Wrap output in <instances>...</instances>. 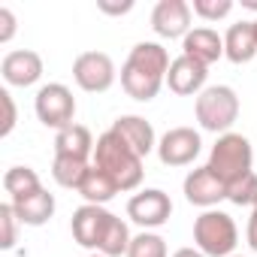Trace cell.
I'll use <instances>...</instances> for the list:
<instances>
[{
	"label": "cell",
	"mask_w": 257,
	"mask_h": 257,
	"mask_svg": "<svg viewBox=\"0 0 257 257\" xmlns=\"http://www.w3.org/2000/svg\"><path fill=\"white\" fill-rule=\"evenodd\" d=\"M94 167H100L103 173H109L121 191H137L143 185V158L127 146L115 131H106L97 137L94 146Z\"/></svg>",
	"instance_id": "1"
},
{
	"label": "cell",
	"mask_w": 257,
	"mask_h": 257,
	"mask_svg": "<svg viewBox=\"0 0 257 257\" xmlns=\"http://www.w3.org/2000/svg\"><path fill=\"white\" fill-rule=\"evenodd\" d=\"M194 242L206 257H230L239 242L236 221L221 209H206L194 221Z\"/></svg>",
	"instance_id": "2"
},
{
	"label": "cell",
	"mask_w": 257,
	"mask_h": 257,
	"mask_svg": "<svg viewBox=\"0 0 257 257\" xmlns=\"http://www.w3.org/2000/svg\"><path fill=\"white\" fill-rule=\"evenodd\" d=\"M194 112H197V121H200L203 131L230 134L233 121L239 118V97L230 85H209L197 97Z\"/></svg>",
	"instance_id": "3"
},
{
	"label": "cell",
	"mask_w": 257,
	"mask_h": 257,
	"mask_svg": "<svg viewBox=\"0 0 257 257\" xmlns=\"http://www.w3.org/2000/svg\"><path fill=\"white\" fill-rule=\"evenodd\" d=\"M251 164H254V152H251V143L242 137V134H221L218 143L212 146L209 152V170L224 182H236L242 179L245 173H251Z\"/></svg>",
	"instance_id": "4"
},
{
	"label": "cell",
	"mask_w": 257,
	"mask_h": 257,
	"mask_svg": "<svg viewBox=\"0 0 257 257\" xmlns=\"http://www.w3.org/2000/svg\"><path fill=\"white\" fill-rule=\"evenodd\" d=\"M34 109H37V118L52 127V131H64V127L73 124V115H76V97L67 85L61 82H49L37 91L34 97Z\"/></svg>",
	"instance_id": "5"
},
{
	"label": "cell",
	"mask_w": 257,
	"mask_h": 257,
	"mask_svg": "<svg viewBox=\"0 0 257 257\" xmlns=\"http://www.w3.org/2000/svg\"><path fill=\"white\" fill-rule=\"evenodd\" d=\"M170 215H173V200L161 188H146V191L134 194L131 203H127V218L134 224H140L143 230L164 227L170 221Z\"/></svg>",
	"instance_id": "6"
},
{
	"label": "cell",
	"mask_w": 257,
	"mask_h": 257,
	"mask_svg": "<svg viewBox=\"0 0 257 257\" xmlns=\"http://www.w3.org/2000/svg\"><path fill=\"white\" fill-rule=\"evenodd\" d=\"M73 79L88 94H103L115 82V64L106 52H82L73 61Z\"/></svg>",
	"instance_id": "7"
},
{
	"label": "cell",
	"mask_w": 257,
	"mask_h": 257,
	"mask_svg": "<svg viewBox=\"0 0 257 257\" xmlns=\"http://www.w3.org/2000/svg\"><path fill=\"white\" fill-rule=\"evenodd\" d=\"M203 140L194 127H173L158 140V158L164 167H188L197 161Z\"/></svg>",
	"instance_id": "8"
},
{
	"label": "cell",
	"mask_w": 257,
	"mask_h": 257,
	"mask_svg": "<svg viewBox=\"0 0 257 257\" xmlns=\"http://www.w3.org/2000/svg\"><path fill=\"white\" fill-rule=\"evenodd\" d=\"M112 218H115V215L106 212L103 206H91V203L79 206V209L73 212V221H70V227H73V239H76L82 248H94V251H100L103 236H106Z\"/></svg>",
	"instance_id": "9"
},
{
	"label": "cell",
	"mask_w": 257,
	"mask_h": 257,
	"mask_svg": "<svg viewBox=\"0 0 257 257\" xmlns=\"http://www.w3.org/2000/svg\"><path fill=\"white\" fill-rule=\"evenodd\" d=\"M185 200L191 206H200V209H215L221 200H227V185L209 170V167H200V170H191L185 176Z\"/></svg>",
	"instance_id": "10"
},
{
	"label": "cell",
	"mask_w": 257,
	"mask_h": 257,
	"mask_svg": "<svg viewBox=\"0 0 257 257\" xmlns=\"http://www.w3.org/2000/svg\"><path fill=\"white\" fill-rule=\"evenodd\" d=\"M206 76H209V67L188 58V55H179L173 64H170V73H167V85L173 94L179 97H200L206 91Z\"/></svg>",
	"instance_id": "11"
},
{
	"label": "cell",
	"mask_w": 257,
	"mask_h": 257,
	"mask_svg": "<svg viewBox=\"0 0 257 257\" xmlns=\"http://www.w3.org/2000/svg\"><path fill=\"white\" fill-rule=\"evenodd\" d=\"M152 28L164 40H185L191 34V7L185 0H161L152 10Z\"/></svg>",
	"instance_id": "12"
},
{
	"label": "cell",
	"mask_w": 257,
	"mask_h": 257,
	"mask_svg": "<svg viewBox=\"0 0 257 257\" xmlns=\"http://www.w3.org/2000/svg\"><path fill=\"white\" fill-rule=\"evenodd\" d=\"M0 73H4V82L13 88H31L43 79V58L31 49L10 52L0 64Z\"/></svg>",
	"instance_id": "13"
},
{
	"label": "cell",
	"mask_w": 257,
	"mask_h": 257,
	"mask_svg": "<svg viewBox=\"0 0 257 257\" xmlns=\"http://www.w3.org/2000/svg\"><path fill=\"white\" fill-rule=\"evenodd\" d=\"M109 131H115L127 146H131L140 158H149L152 152H158V140H155V127L143 118V115H121L112 121Z\"/></svg>",
	"instance_id": "14"
},
{
	"label": "cell",
	"mask_w": 257,
	"mask_h": 257,
	"mask_svg": "<svg viewBox=\"0 0 257 257\" xmlns=\"http://www.w3.org/2000/svg\"><path fill=\"white\" fill-rule=\"evenodd\" d=\"M182 55L200 61V64H215L224 55V37H218L212 28H194L185 40H182Z\"/></svg>",
	"instance_id": "15"
},
{
	"label": "cell",
	"mask_w": 257,
	"mask_h": 257,
	"mask_svg": "<svg viewBox=\"0 0 257 257\" xmlns=\"http://www.w3.org/2000/svg\"><path fill=\"white\" fill-rule=\"evenodd\" d=\"M224 55L233 64H248L257 55V28L254 22H236L224 34Z\"/></svg>",
	"instance_id": "16"
},
{
	"label": "cell",
	"mask_w": 257,
	"mask_h": 257,
	"mask_svg": "<svg viewBox=\"0 0 257 257\" xmlns=\"http://www.w3.org/2000/svg\"><path fill=\"white\" fill-rule=\"evenodd\" d=\"M124 64H131V67H137V70H143V73L158 76V79L167 82V73H170L173 61H170V55H167V49L161 43H137Z\"/></svg>",
	"instance_id": "17"
},
{
	"label": "cell",
	"mask_w": 257,
	"mask_h": 257,
	"mask_svg": "<svg viewBox=\"0 0 257 257\" xmlns=\"http://www.w3.org/2000/svg\"><path fill=\"white\" fill-rule=\"evenodd\" d=\"M94 137L85 124H70L64 131L55 134V155H64V158H94Z\"/></svg>",
	"instance_id": "18"
},
{
	"label": "cell",
	"mask_w": 257,
	"mask_h": 257,
	"mask_svg": "<svg viewBox=\"0 0 257 257\" xmlns=\"http://www.w3.org/2000/svg\"><path fill=\"white\" fill-rule=\"evenodd\" d=\"M13 209H16V215H19L22 224H28V227H43V224L55 215V197H52L46 188H40V191L31 194V197L16 200Z\"/></svg>",
	"instance_id": "19"
},
{
	"label": "cell",
	"mask_w": 257,
	"mask_h": 257,
	"mask_svg": "<svg viewBox=\"0 0 257 257\" xmlns=\"http://www.w3.org/2000/svg\"><path fill=\"white\" fill-rule=\"evenodd\" d=\"M79 194L85 197V203H91V206H103V203H109L115 194H121V188H118V182H115L109 173H103L100 167L91 164L88 176H85L82 185H79Z\"/></svg>",
	"instance_id": "20"
},
{
	"label": "cell",
	"mask_w": 257,
	"mask_h": 257,
	"mask_svg": "<svg viewBox=\"0 0 257 257\" xmlns=\"http://www.w3.org/2000/svg\"><path fill=\"white\" fill-rule=\"evenodd\" d=\"M161 85H164V79H158V76H149V73H143V70H137L131 64L121 67V88L127 91V97H134L140 103L155 100L158 91H161Z\"/></svg>",
	"instance_id": "21"
},
{
	"label": "cell",
	"mask_w": 257,
	"mask_h": 257,
	"mask_svg": "<svg viewBox=\"0 0 257 257\" xmlns=\"http://www.w3.org/2000/svg\"><path fill=\"white\" fill-rule=\"evenodd\" d=\"M40 188H43V182H40L37 170H31V167H10L4 173V191L10 194V203L25 200V197L37 194Z\"/></svg>",
	"instance_id": "22"
},
{
	"label": "cell",
	"mask_w": 257,
	"mask_h": 257,
	"mask_svg": "<svg viewBox=\"0 0 257 257\" xmlns=\"http://www.w3.org/2000/svg\"><path fill=\"white\" fill-rule=\"evenodd\" d=\"M91 170V161H82V158H64V155H55V164H52V176L61 188H70V191H79L82 179L88 176Z\"/></svg>",
	"instance_id": "23"
},
{
	"label": "cell",
	"mask_w": 257,
	"mask_h": 257,
	"mask_svg": "<svg viewBox=\"0 0 257 257\" xmlns=\"http://www.w3.org/2000/svg\"><path fill=\"white\" fill-rule=\"evenodd\" d=\"M131 242H134L131 230H127V224L115 215V218H112V224H109V230H106V236H103L100 254H103V257H121V254L131 251Z\"/></svg>",
	"instance_id": "24"
},
{
	"label": "cell",
	"mask_w": 257,
	"mask_h": 257,
	"mask_svg": "<svg viewBox=\"0 0 257 257\" xmlns=\"http://www.w3.org/2000/svg\"><path fill=\"white\" fill-rule=\"evenodd\" d=\"M227 200L230 203H236V206H257V173L251 170V173H245L242 179H236V182H230L227 185Z\"/></svg>",
	"instance_id": "25"
},
{
	"label": "cell",
	"mask_w": 257,
	"mask_h": 257,
	"mask_svg": "<svg viewBox=\"0 0 257 257\" xmlns=\"http://www.w3.org/2000/svg\"><path fill=\"white\" fill-rule=\"evenodd\" d=\"M127 257H167V242H164V236L143 230L140 236H134Z\"/></svg>",
	"instance_id": "26"
},
{
	"label": "cell",
	"mask_w": 257,
	"mask_h": 257,
	"mask_svg": "<svg viewBox=\"0 0 257 257\" xmlns=\"http://www.w3.org/2000/svg\"><path fill=\"white\" fill-rule=\"evenodd\" d=\"M19 215H16V209H13V203H4L0 206V230H4V236H0V245H4L7 251L10 248H16V242H19Z\"/></svg>",
	"instance_id": "27"
},
{
	"label": "cell",
	"mask_w": 257,
	"mask_h": 257,
	"mask_svg": "<svg viewBox=\"0 0 257 257\" xmlns=\"http://www.w3.org/2000/svg\"><path fill=\"white\" fill-rule=\"evenodd\" d=\"M191 10L203 22H218V19H227L233 13V0H194Z\"/></svg>",
	"instance_id": "28"
},
{
	"label": "cell",
	"mask_w": 257,
	"mask_h": 257,
	"mask_svg": "<svg viewBox=\"0 0 257 257\" xmlns=\"http://www.w3.org/2000/svg\"><path fill=\"white\" fill-rule=\"evenodd\" d=\"M0 103H4V127H0V137H10L13 134V127H16V103H13V94L4 88L0 91Z\"/></svg>",
	"instance_id": "29"
},
{
	"label": "cell",
	"mask_w": 257,
	"mask_h": 257,
	"mask_svg": "<svg viewBox=\"0 0 257 257\" xmlns=\"http://www.w3.org/2000/svg\"><path fill=\"white\" fill-rule=\"evenodd\" d=\"M13 37H16V16L13 10L0 7V43H10Z\"/></svg>",
	"instance_id": "30"
},
{
	"label": "cell",
	"mask_w": 257,
	"mask_h": 257,
	"mask_svg": "<svg viewBox=\"0 0 257 257\" xmlns=\"http://www.w3.org/2000/svg\"><path fill=\"white\" fill-rule=\"evenodd\" d=\"M97 10L106 16H124L134 10V0H124V4H109V0H97Z\"/></svg>",
	"instance_id": "31"
},
{
	"label": "cell",
	"mask_w": 257,
	"mask_h": 257,
	"mask_svg": "<svg viewBox=\"0 0 257 257\" xmlns=\"http://www.w3.org/2000/svg\"><path fill=\"white\" fill-rule=\"evenodd\" d=\"M245 236H248V245L257 251V206L251 209V218H248V230H245Z\"/></svg>",
	"instance_id": "32"
},
{
	"label": "cell",
	"mask_w": 257,
	"mask_h": 257,
	"mask_svg": "<svg viewBox=\"0 0 257 257\" xmlns=\"http://www.w3.org/2000/svg\"><path fill=\"white\" fill-rule=\"evenodd\" d=\"M173 257H206V254H203L200 248H179Z\"/></svg>",
	"instance_id": "33"
},
{
	"label": "cell",
	"mask_w": 257,
	"mask_h": 257,
	"mask_svg": "<svg viewBox=\"0 0 257 257\" xmlns=\"http://www.w3.org/2000/svg\"><path fill=\"white\" fill-rule=\"evenodd\" d=\"M245 7H251V10H257V0H245Z\"/></svg>",
	"instance_id": "34"
},
{
	"label": "cell",
	"mask_w": 257,
	"mask_h": 257,
	"mask_svg": "<svg viewBox=\"0 0 257 257\" xmlns=\"http://www.w3.org/2000/svg\"><path fill=\"white\" fill-rule=\"evenodd\" d=\"M88 257H103V254H88Z\"/></svg>",
	"instance_id": "35"
},
{
	"label": "cell",
	"mask_w": 257,
	"mask_h": 257,
	"mask_svg": "<svg viewBox=\"0 0 257 257\" xmlns=\"http://www.w3.org/2000/svg\"><path fill=\"white\" fill-rule=\"evenodd\" d=\"M230 257H242V254H230Z\"/></svg>",
	"instance_id": "36"
},
{
	"label": "cell",
	"mask_w": 257,
	"mask_h": 257,
	"mask_svg": "<svg viewBox=\"0 0 257 257\" xmlns=\"http://www.w3.org/2000/svg\"><path fill=\"white\" fill-rule=\"evenodd\" d=\"M254 28H257V19H254Z\"/></svg>",
	"instance_id": "37"
}]
</instances>
